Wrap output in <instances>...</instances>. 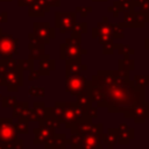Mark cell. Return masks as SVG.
<instances>
[{"instance_id": "7402d4cb", "label": "cell", "mask_w": 149, "mask_h": 149, "mask_svg": "<svg viewBox=\"0 0 149 149\" xmlns=\"http://www.w3.org/2000/svg\"><path fill=\"white\" fill-rule=\"evenodd\" d=\"M38 78H40V72H37V71H31V70H30V74H29L28 79H29V80H36V79H38Z\"/></svg>"}, {"instance_id": "30bf717a", "label": "cell", "mask_w": 149, "mask_h": 149, "mask_svg": "<svg viewBox=\"0 0 149 149\" xmlns=\"http://www.w3.org/2000/svg\"><path fill=\"white\" fill-rule=\"evenodd\" d=\"M38 122H40L41 126H47V127H50V128H52L55 130L61 127V121L57 118H55L50 112L43 119H41Z\"/></svg>"}, {"instance_id": "ffe728a7", "label": "cell", "mask_w": 149, "mask_h": 149, "mask_svg": "<svg viewBox=\"0 0 149 149\" xmlns=\"http://www.w3.org/2000/svg\"><path fill=\"white\" fill-rule=\"evenodd\" d=\"M133 85H134L135 87H144L146 85H148V77H144V76H136V77L134 78Z\"/></svg>"}, {"instance_id": "ac0fdd59", "label": "cell", "mask_w": 149, "mask_h": 149, "mask_svg": "<svg viewBox=\"0 0 149 149\" xmlns=\"http://www.w3.org/2000/svg\"><path fill=\"white\" fill-rule=\"evenodd\" d=\"M1 105H2V107H6V108H13L16 105V98L13 95L2 97L1 98Z\"/></svg>"}, {"instance_id": "3957f363", "label": "cell", "mask_w": 149, "mask_h": 149, "mask_svg": "<svg viewBox=\"0 0 149 149\" xmlns=\"http://www.w3.org/2000/svg\"><path fill=\"white\" fill-rule=\"evenodd\" d=\"M125 116L133 118L139 123L144 122L149 118V102H146L144 100L137 102L130 109L125 112Z\"/></svg>"}, {"instance_id": "cb8c5ba5", "label": "cell", "mask_w": 149, "mask_h": 149, "mask_svg": "<svg viewBox=\"0 0 149 149\" xmlns=\"http://www.w3.org/2000/svg\"><path fill=\"white\" fill-rule=\"evenodd\" d=\"M148 85H149V77H148Z\"/></svg>"}, {"instance_id": "277c9868", "label": "cell", "mask_w": 149, "mask_h": 149, "mask_svg": "<svg viewBox=\"0 0 149 149\" xmlns=\"http://www.w3.org/2000/svg\"><path fill=\"white\" fill-rule=\"evenodd\" d=\"M88 88V80L85 77L74 76V77H66L65 81V90L73 95H77Z\"/></svg>"}, {"instance_id": "7a4b0ae2", "label": "cell", "mask_w": 149, "mask_h": 149, "mask_svg": "<svg viewBox=\"0 0 149 149\" xmlns=\"http://www.w3.org/2000/svg\"><path fill=\"white\" fill-rule=\"evenodd\" d=\"M62 108L61 122L66 125V128H72L78 122L91 121L88 113L84 111L77 102H59Z\"/></svg>"}, {"instance_id": "8fae6325", "label": "cell", "mask_w": 149, "mask_h": 149, "mask_svg": "<svg viewBox=\"0 0 149 149\" xmlns=\"http://www.w3.org/2000/svg\"><path fill=\"white\" fill-rule=\"evenodd\" d=\"M102 139H104V143H106L108 146V148L113 149V147L118 143V129L109 128L107 134Z\"/></svg>"}, {"instance_id": "d6986e66", "label": "cell", "mask_w": 149, "mask_h": 149, "mask_svg": "<svg viewBox=\"0 0 149 149\" xmlns=\"http://www.w3.org/2000/svg\"><path fill=\"white\" fill-rule=\"evenodd\" d=\"M54 64H55L54 62H51V63H49V64H47L45 62H41V65H40V73H42V74H44V76H48L49 72L55 69Z\"/></svg>"}, {"instance_id": "d4e9b609", "label": "cell", "mask_w": 149, "mask_h": 149, "mask_svg": "<svg viewBox=\"0 0 149 149\" xmlns=\"http://www.w3.org/2000/svg\"><path fill=\"white\" fill-rule=\"evenodd\" d=\"M1 98H2V95H1V94H0V99H1Z\"/></svg>"}, {"instance_id": "7c38bea8", "label": "cell", "mask_w": 149, "mask_h": 149, "mask_svg": "<svg viewBox=\"0 0 149 149\" xmlns=\"http://www.w3.org/2000/svg\"><path fill=\"white\" fill-rule=\"evenodd\" d=\"M55 149H64L66 146V137L65 134H55L52 137L51 143H49Z\"/></svg>"}, {"instance_id": "603a6c76", "label": "cell", "mask_w": 149, "mask_h": 149, "mask_svg": "<svg viewBox=\"0 0 149 149\" xmlns=\"http://www.w3.org/2000/svg\"><path fill=\"white\" fill-rule=\"evenodd\" d=\"M45 149H55L54 147H51L50 144H45Z\"/></svg>"}, {"instance_id": "5b68a950", "label": "cell", "mask_w": 149, "mask_h": 149, "mask_svg": "<svg viewBox=\"0 0 149 149\" xmlns=\"http://www.w3.org/2000/svg\"><path fill=\"white\" fill-rule=\"evenodd\" d=\"M2 78H3V85L7 86V88H8L9 92H13V91L15 92V91H17V87L22 85L21 70H19L17 68L7 71V72L2 76Z\"/></svg>"}, {"instance_id": "2e32d148", "label": "cell", "mask_w": 149, "mask_h": 149, "mask_svg": "<svg viewBox=\"0 0 149 149\" xmlns=\"http://www.w3.org/2000/svg\"><path fill=\"white\" fill-rule=\"evenodd\" d=\"M14 127L19 133H23V134H27L28 133V120L24 119L23 116L21 118H17V121L14 123Z\"/></svg>"}, {"instance_id": "4fadbf2b", "label": "cell", "mask_w": 149, "mask_h": 149, "mask_svg": "<svg viewBox=\"0 0 149 149\" xmlns=\"http://www.w3.org/2000/svg\"><path fill=\"white\" fill-rule=\"evenodd\" d=\"M84 142V136L79 134H72L70 140H66V143L70 144L71 149H80Z\"/></svg>"}, {"instance_id": "5bb4252c", "label": "cell", "mask_w": 149, "mask_h": 149, "mask_svg": "<svg viewBox=\"0 0 149 149\" xmlns=\"http://www.w3.org/2000/svg\"><path fill=\"white\" fill-rule=\"evenodd\" d=\"M33 109H34V112H35V114H36V116H37V119H38V121H40L41 119H43V118L49 113V108H47L43 102H35L34 106H33Z\"/></svg>"}, {"instance_id": "52a82bcc", "label": "cell", "mask_w": 149, "mask_h": 149, "mask_svg": "<svg viewBox=\"0 0 149 149\" xmlns=\"http://www.w3.org/2000/svg\"><path fill=\"white\" fill-rule=\"evenodd\" d=\"M104 135H94V134H87L84 136V142L80 149H102V140Z\"/></svg>"}, {"instance_id": "e0dca14e", "label": "cell", "mask_w": 149, "mask_h": 149, "mask_svg": "<svg viewBox=\"0 0 149 149\" xmlns=\"http://www.w3.org/2000/svg\"><path fill=\"white\" fill-rule=\"evenodd\" d=\"M27 108H28V102H26V101L16 102V105L13 107V118H15V119L21 118Z\"/></svg>"}, {"instance_id": "44dd1931", "label": "cell", "mask_w": 149, "mask_h": 149, "mask_svg": "<svg viewBox=\"0 0 149 149\" xmlns=\"http://www.w3.org/2000/svg\"><path fill=\"white\" fill-rule=\"evenodd\" d=\"M29 94L31 97H43L44 95V88L42 87H30Z\"/></svg>"}, {"instance_id": "ba28073f", "label": "cell", "mask_w": 149, "mask_h": 149, "mask_svg": "<svg viewBox=\"0 0 149 149\" xmlns=\"http://www.w3.org/2000/svg\"><path fill=\"white\" fill-rule=\"evenodd\" d=\"M134 137V132L132 128H129L127 125L121 123L118 128V143L119 144H127L129 143V140Z\"/></svg>"}, {"instance_id": "8992f818", "label": "cell", "mask_w": 149, "mask_h": 149, "mask_svg": "<svg viewBox=\"0 0 149 149\" xmlns=\"http://www.w3.org/2000/svg\"><path fill=\"white\" fill-rule=\"evenodd\" d=\"M34 134H35V140H34L35 144H42V143L49 144L51 143L52 137L55 135V129L40 125V127L34 130Z\"/></svg>"}, {"instance_id": "9c48e42d", "label": "cell", "mask_w": 149, "mask_h": 149, "mask_svg": "<svg viewBox=\"0 0 149 149\" xmlns=\"http://www.w3.org/2000/svg\"><path fill=\"white\" fill-rule=\"evenodd\" d=\"M77 104L84 109V111H88L92 107V99L88 94V91H84L79 94H77Z\"/></svg>"}, {"instance_id": "9a60e30c", "label": "cell", "mask_w": 149, "mask_h": 149, "mask_svg": "<svg viewBox=\"0 0 149 149\" xmlns=\"http://www.w3.org/2000/svg\"><path fill=\"white\" fill-rule=\"evenodd\" d=\"M80 74V65L73 62H66V77H74Z\"/></svg>"}, {"instance_id": "6da1fadb", "label": "cell", "mask_w": 149, "mask_h": 149, "mask_svg": "<svg viewBox=\"0 0 149 149\" xmlns=\"http://www.w3.org/2000/svg\"><path fill=\"white\" fill-rule=\"evenodd\" d=\"M104 92L105 107L109 112H126L144 100V87H135L119 71H99L91 81Z\"/></svg>"}]
</instances>
